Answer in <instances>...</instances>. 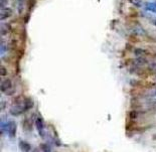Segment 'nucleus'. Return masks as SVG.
I'll return each mask as SVG.
<instances>
[{
  "instance_id": "nucleus-6",
  "label": "nucleus",
  "mask_w": 156,
  "mask_h": 152,
  "mask_svg": "<svg viewBox=\"0 0 156 152\" xmlns=\"http://www.w3.org/2000/svg\"><path fill=\"white\" fill-rule=\"evenodd\" d=\"M36 127H37L38 132L41 133V137H44V121H42L41 118L38 117L37 119H36Z\"/></svg>"
},
{
  "instance_id": "nucleus-5",
  "label": "nucleus",
  "mask_w": 156,
  "mask_h": 152,
  "mask_svg": "<svg viewBox=\"0 0 156 152\" xmlns=\"http://www.w3.org/2000/svg\"><path fill=\"white\" fill-rule=\"evenodd\" d=\"M19 147L23 152H30L31 150V146L28 142L26 141H20L19 142Z\"/></svg>"
},
{
  "instance_id": "nucleus-13",
  "label": "nucleus",
  "mask_w": 156,
  "mask_h": 152,
  "mask_svg": "<svg viewBox=\"0 0 156 152\" xmlns=\"http://www.w3.org/2000/svg\"><path fill=\"white\" fill-rule=\"evenodd\" d=\"M152 138H153L154 140H156V133H155V134L153 135V137H152Z\"/></svg>"
},
{
  "instance_id": "nucleus-2",
  "label": "nucleus",
  "mask_w": 156,
  "mask_h": 152,
  "mask_svg": "<svg viewBox=\"0 0 156 152\" xmlns=\"http://www.w3.org/2000/svg\"><path fill=\"white\" fill-rule=\"evenodd\" d=\"M12 14H13L12 9L9 7H5V8L1 9V16H0V19L3 21V20H5V19L11 17Z\"/></svg>"
},
{
  "instance_id": "nucleus-12",
  "label": "nucleus",
  "mask_w": 156,
  "mask_h": 152,
  "mask_svg": "<svg viewBox=\"0 0 156 152\" xmlns=\"http://www.w3.org/2000/svg\"><path fill=\"white\" fill-rule=\"evenodd\" d=\"M41 149L44 150V152H48V151H49V147H48L46 144H42L41 146Z\"/></svg>"
},
{
  "instance_id": "nucleus-3",
  "label": "nucleus",
  "mask_w": 156,
  "mask_h": 152,
  "mask_svg": "<svg viewBox=\"0 0 156 152\" xmlns=\"http://www.w3.org/2000/svg\"><path fill=\"white\" fill-rule=\"evenodd\" d=\"M7 128H8L7 129V132H8L9 136H10V137H14L15 134H16V124L13 121L8 122Z\"/></svg>"
},
{
  "instance_id": "nucleus-4",
  "label": "nucleus",
  "mask_w": 156,
  "mask_h": 152,
  "mask_svg": "<svg viewBox=\"0 0 156 152\" xmlns=\"http://www.w3.org/2000/svg\"><path fill=\"white\" fill-rule=\"evenodd\" d=\"M34 107V101L31 100L30 98H25L24 101H23V110L25 111H28Z\"/></svg>"
},
{
  "instance_id": "nucleus-7",
  "label": "nucleus",
  "mask_w": 156,
  "mask_h": 152,
  "mask_svg": "<svg viewBox=\"0 0 156 152\" xmlns=\"http://www.w3.org/2000/svg\"><path fill=\"white\" fill-rule=\"evenodd\" d=\"M134 54L137 55V57H139V58H143V57H145V55H149V51H146V49H144V48H137L134 51Z\"/></svg>"
},
{
  "instance_id": "nucleus-10",
  "label": "nucleus",
  "mask_w": 156,
  "mask_h": 152,
  "mask_svg": "<svg viewBox=\"0 0 156 152\" xmlns=\"http://www.w3.org/2000/svg\"><path fill=\"white\" fill-rule=\"evenodd\" d=\"M0 75H1V77H5V76H7L8 72H7V69H6L4 65H1V68H0Z\"/></svg>"
},
{
  "instance_id": "nucleus-8",
  "label": "nucleus",
  "mask_w": 156,
  "mask_h": 152,
  "mask_svg": "<svg viewBox=\"0 0 156 152\" xmlns=\"http://www.w3.org/2000/svg\"><path fill=\"white\" fill-rule=\"evenodd\" d=\"M9 31H10V25H9V24H5V25L1 26V34L2 35L8 34Z\"/></svg>"
},
{
  "instance_id": "nucleus-9",
  "label": "nucleus",
  "mask_w": 156,
  "mask_h": 152,
  "mask_svg": "<svg viewBox=\"0 0 156 152\" xmlns=\"http://www.w3.org/2000/svg\"><path fill=\"white\" fill-rule=\"evenodd\" d=\"M22 126H23V128L25 129V130H31V124L29 123L28 119H24V120H23Z\"/></svg>"
},
{
  "instance_id": "nucleus-1",
  "label": "nucleus",
  "mask_w": 156,
  "mask_h": 152,
  "mask_svg": "<svg viewBox=\"0 0 156 152\" xmlns=\"http://www.w3.org/2000/svg\"><path fill=\"white\" fill-rule=\"evenodd\" d=\"M12 88V82L10 79L6 78L1 82V92L3 93H7V92Z\"/></svg>"
},
{
  "instance_id": "nucleus-11",
  "label": "nucleus",
  "mask_w": 156,
  "mask_h": 152,
  "mask_svg": "<svg viewBox=\"0 0 156 152\" xmlns=\"http://www.w3.org/2000/svg\"><path fill=\"white\" fill-rule=\"evenodd\" d=\"M137 111H131L130 112V119L131 120H134V119L137 118Z\"/></svg>"
}]
</instances>
